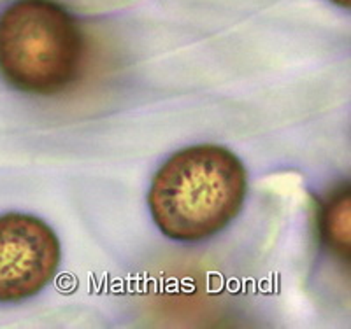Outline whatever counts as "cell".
<instances>
[{
  "instance_id": "obj_1",
  "label": "cell",
  "mask_w": 351,
  "mask_h": 329,
  "mask_svg": "<svg viewBox=\"0 0 351 329\" xmlns=\"http://www.w3.org/2000/svg\"><path fill=\"white\" fill-rule=\"evenodd\" d=\"M247 172L230 149L197 144L174 153L148 191L153 222L176 242H202L221 233L243 211Z\"/></svg>"
},
{
  "instance_id": "obj_2",
  "label": "cell",
  "mask_w": 351,
  "mask_h": 329,
  "mask_svg": "<svg viewBox=\"0 0 351 329\" xmlns=\"http://www.w3.org/2000/svg\"><path fill=\"white\" fill-rule=\"evenodd\" d=\"M86 40L55 0H14L0 14V74L18 92L55 96L81 77Z\"/></svg>"
},
{
  "instance_id": "obj_3",
  "label": "cell",
  "mask_w": 351,
  "mask_h": 329,
  "mask_svg": "<svg viewBox=\"0 0 351 329\" xmlns=\"http://www.w3.org/2000/svg\"><path fill=\"white\" fill-rule=\"evenodd\" d=\"M62 261L60 240L37 215H0V303L39 294L55 278Z\"/></svg>"
},
{
  "instance_id": "obj_4",
  "label": "cell",
  "mask_w": 351,
  "mask_h": 329,
  "mask_svg": "<svg viewBox=\"0 0 351 329\" xmlns=\"http://www.w3.org/2000/svg\"><path fill=\"white\" fill-rule=\"evenodd\" d=\"M319 233L332 252L337 254L344 261H350L351 202L348 184L334 191L322 205Z\"/></svg>"
},
{
  "instance_id": "obj_5",
  "label": "cell",
  "mask_w": 351,
  "mask_h": 329,
  "mask_svg": "<svg viewBox=\"0 0 351 329\" xmlns=\"http://www.w3.org/2000/svg\"><path fill=\"white\" fill-rule=\"evenodd\" d=\"M330 2H334L335 5H339V8H344V9L351 8V0H330Z\"/></svg>"
}]
</instances>
